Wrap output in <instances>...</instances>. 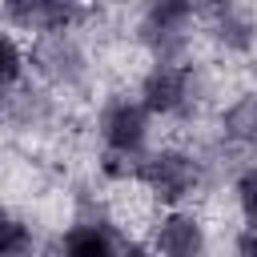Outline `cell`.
Instances as JSON below:
<instances>
[{
	"mask_svg": "<svg viewBox=\"0 0 257 257\" xmlns=\"http://www.w3.org/2000/svg\"><path fill=\"white\" fill-rule=\"evenodd\" d=\"M229 197L241 225H257V165H245L229 177Z\"/></svg>",
	"mask_w": 257,
	"mask_h": 257,
	"instance_id": "obj_14",
	"label": "cell"
},
{
	"mask_svg": "<svg viewBox=\"0 0 257 257\" xmlns=\"http://www.w3.org/2000/svg\"><path fill=\"white\" fill-rule=\"evenodd\" d=\"M201 40H209L221 56L233 60L257 56V8L237 0L201 4Z\"/></svg>",
	"mask_w": 257,
	"mask_h": 257,
	"instance_id": "obj_9",
	"label": "cell"
},
{
	"mask_svg": "<svg viewBox=\"0 0 257 257\" xmlns=\"http://www.w3.org/2000/svg\"><path fill=\"white\" fill-rule=\"evenodd\" d=\"M56 116H60V96H52L48 88H40L36 80H24L16 88L8 128L12 133H44V128L56 124Z\"/></svg>",
	"mask_w": 257,
	"mask_h": 257,
	"instance_id": "obj_11",
	"label": "cell"
},
{
	"mask_svg": "<svg viewBox=\"0 0 257 257\" xmlns=\"http://www.w3.org/2000/svg\"><path fill=\"white\" fill-rule=\"evenodd\" d=\"M225 165L217 157L213 145H181V141H165L153 145L133 177V189H141L157 209H185L189 201H197L209 185H213V169Z\"/></svg>",
	"mask_w": 257,
	"mask_h": 257,
	"instance_id": "obj_1",
	"label": "cell"
},
{
	"mask_svg": "<svg viewBox=\"0 0 257 257\" xmlns=\"http://www.w3.org/2000/svg\"><path fill=\"white\" fill-rule=\"evenodd\" d=\"M133 96L145 104L153 120L165 124H193L213 100V72L205 60H185V64H145Z\"/></svg>",
	"mask_w": 257,
	"mask_h": 257,
	"instance_id": "obj_2",
	"label": "cell"
},
{
	"mask_svg": "<svg viewBox=\"0 0 257 257\" xmlns=\"http://www.w3.org/2000/svg\"><path fill=\"white\" fill-rule=\"evenodd\" d=\"M124 241L128 229L100 201H80L72 221L44 241L40 257H116Z\"/></svg>",
	"mask_w": 257,
	"mask_h": 257,
	"instance_id": "obj_5",
	"label": "cell"
},
{
	"mask_svg": "<svg viewBox=\"0 0 257 257\" xmlns=\"http://www.w3.org/2000/svg\"><path fill=\"white\" fill-rule=\"evenodd\" d=\"M153 116L145 112V104L133 92H108L96 108L92 133L100 153L108 157H124V161H141L153 149Z\"/></svg>",
	"mask_w": 257,
	"mask_h": 257,
	"instance_id": "obj_6",
	"label": "cell"
},
{
	"mask_svg": "<svg viewBox=\"0 0 257 257\" xmlns=\"http://www.w3.org/2000/svg\"><path fill=\"white\" fill-rule=\"evenodd\" d=\"M233 257H257V225H241L233 233Z\"/></svg>",
	"mask_w": 257,
	"mask_h": 257,
	"instance_id": "obj_15",
	"label": "cell"
},
{
	"mask_svg": "<svg viewBox=\"0 0 257 257\" xmlns=\"http://www.w3.org/2000/svg\"><path fill=\"white\" fill-rule=\"evenodd\" d=\"M213 145L233 165V173L245 165H257V88H241L225 104H217Z\"/></svg>",
	"mask_w": 257,
	"mask_h": 257,
	"instance_id": "obj_8",
	"label": "cell"
},
{
	"mask_svg": "<svg viewBox=\"0 0 257 257\" xmlns=\"http://www.w3.org/2000/svg\"><path fill=\"white\" fill-rule=\"evenodd\" d=\"M201 4L193 0H149L133 20V40L149 64H185L197 52Z\"/></svg>",
	"mask_w": 257,
	"mask_h": 257,
	"instance_id": "obj_3",
	"label": "cell"
},
{
	"mask_svg": "<svg viewBox=\"0 0 257 257\" xmlns=\"http://www.w3.org/2000/svg\"><path fill=\"white\" fill-rule=\"evenodd\" d=\"M28 80V44H20V36L0 24V84L20 88Z\"/></svg>",
	"mask_w": 257,
	"mask_h": 257,
	"instance_id": "obj_13",
	"label": "cell"
},
{
	"mask_svg": "<svg viewBox=\"0 0 257 257\" xmlns=\"http://www.w3.org/2000/svg\"><path fill=\"white\" fill-rule=\"evenodd\" d=\"M116 257H153V249H149V241H145V237H133V233H128V241L120 245V253H116Z\"/></svg>",
	"mask_w": 257,
	"mask_h": 257,
	"instance_id": "obj_16",
	"label": "cell"
},
{
	"mask_svg": "<svg viewBox=\"0 0 257 257\" xmlns=\"http://www.w3.org/2000/svg\"><path fill=\"white\" fill-rule=\"evenodd\" d=\"M96 64L88 52L84 32H60V36H32L28 40V80L48 88L52 96H80L92 88Z\"/></svg>",
	"mask_w": 257,
	"mask_h": 257,
	"instance_id": "obj_4",
	"label": "cell"
},
{
	"mask_svg": "<svg viewBox=\"0 0 257 257\" xmlns=\"http://www.w3.org/2000/svg\"><path fill=\"white\" fill-rule=\"evenodd\" d=\"M40 249H44V241H40L36 225L20 209L0 201V257H40Z\"/></svg>",
	"mask_w": 257,
	"mask_h": 257,
	"instance_id": "obj_12",
	"label": "cell"
},
{
	"mask_svg": "<svg viewBox=\"0 0 257 257\" xmlns=\"http://www.w3.org/2000/svg\"><path fill=\"white\" fill-rule=\"evenodd\" d=\"M12 100H16V88L0 84V128H8V120H12Z\"/></svg>",
	"mask_w": 257,
	"mask_h": 257,
	"instance_id": "obj_17",
	"label": "cell"
},
{
	"mask_svg": "<svg viewBox=\"0 0 257 257\" xmlns=\"http://www.w3.org/2000/svg\"><path fill=\"white\" fill-rule=\"evenodd\" d=\"M145 241L153 257H209V225L193 205L157 209L145 229Z\"/></svg>",
	"mask_w": 257,
	"mask_h": 257,
	"instance_id": "obj_10",
	"label": "cell"
},
{
	"mask_svg": "<svg viewBox=\"0 0 257 257\" xmlns=\"http://www.w3.org/2000/svg\"><path fill=\"white\" fill-rule=\"evenodd\" d=\"M100 16H104L100 8L76 4V0H4L0 4V24H8L12 32H28V40L32 36L84 32Z\"/></svg>",
	"mask_w": 257,
	"mask_h": 257,
	"instance_id": "obj_7",
	"label": "cell"
}]
</instances>
